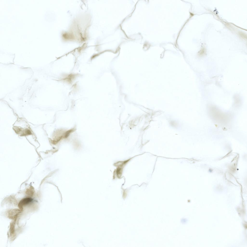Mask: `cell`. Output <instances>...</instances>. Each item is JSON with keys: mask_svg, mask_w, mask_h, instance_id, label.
I'll return each instance as SVG.
<instances>
[{"mask_svg": "<svg viewBox=\"0 0 247 247\" xmlns=\"http://www.w3.org/2000/svg\"><path fill=\"white\" fill-rule=\"evenodd\" d=\"M14 226L13 225H12L10 226V231L12 234H13L14 232Z\"/></svg>", "mask_w": 247, "mask_h": 247, "instance_id": "3", "label": "cell"}, {"mask_svg": "<svg viewBox=\"0 0 247 247\" xmlns=\"http://www.w3.org/2000/svg\"><path fill=\"white\" fill-rule=\"evenodd\" d=\"M20 212V211L18 209H11L8 212V216L9 218L13 219Z\"/></svg>", "mask_w": 247, "mask_h": 247, "instance_id": "2", "label": "cell"}, {"mask_svg": "<svg viewBox=\"0 0 247 247\" xmlns=\"http://www.w3.org/2000/svg\"><path fill=\"white\" fill-rule=\"evenodd\" d=\"M33 199L30 197H26L22 199L19 202L18 206L20 210H21L23 207L31 202Z\"/></svg>", "mask_w": 247, "mask_h": 247, "instance_id": "1", "label": "cell"}]
</instances>
